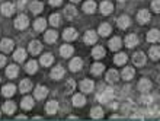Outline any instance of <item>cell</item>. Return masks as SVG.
<instances>
[{
	"label": "cell",
	"instance_id": "cell-1",
	"mask_svg": "<svg viewBox=\"0 0 160 121\" xmlns=\"http://www.w3.org/2000/svg\"><path fill=\"white\" fill-rule=\"evenodd\" d=\"M115 98V91L112 88H106L105 91L98 95V99L101 101L102 104H109L111 101H114Z\"/></svg>",
	"mask_w": 160,
	"mask_h": 121
},
{
	"label": "cell",
	"instance_id": "cell-2",
	"mask_svg": "<svg viewBox=\"0 0 160 121\" xmlns=\"http://www.w3.org/2000/svg\"><path fill=\"white\" fill-rule=\"evenodd\" d=\"M28 25H29V19H28V16H25V15H19V16L15 19V26H16L18 29H26Z\"/></svg>",
	"mask_w": 160,
	"mask_h": 121
},
{
	"label": "cell",
	"instance_id": "cell-3",
	"mask_svg": "<svg viewBox=\"0 0 160 121\" xmlns=\"http://www.w3.org/2000/svg\"><path fill=\"white\" fill-rule=\"evenodd\" d=\"M13 45H15V42H13L12 39H9V38L0 41V50L3 51V53H10V51H13Z\"/></svg>",
	"mask_w": 160,
	"mask_h": 121
},
{
	"label": "cell",
	"instance_id": "cell-4",
	"mask_svg": "<svg viewBox=\"0 0 160 121\" xmlns=\"http://www.w3.org/2000/svg\"><path fill=\"white\" fill-rule=\"evenodd\" d=\"M132 63H134L135 66H144V64H146V54H144V53H141V51H140V53H135L134 55H132Z\"/></svg>",
	"mask_w": 160,
	"mask_h": 121
},
{
	"label": "cell",
	"instance_id": "cell-5",
	"mask_svg": "<svg viewBox=\"0 0 160 121\" xmlns=\"http://www.w3.org/2000/svg\"><path fill=\"white\" fill-rule=\"evenodd\" d=\"M93 82L89 79H84L80 82V89H82V92H84V93H90V92L93 91Z\"/></svg>",
	"mask_w": 160,
	"mask_h": 121
},
{
	"label": "cell",
	"instance_id": "cell-6",
	"mask_svg": "<svg viewBox=\"0 0 160 121\" xmlns=\"http://www.w3.org/2000/svg\"><path fill=\"white\" fill-rule=\"evenodd\" d=\"M98 39V35L95 31H88V32L84 34V42L88 44V45H92V44H95Z\"/></svg>",
	"mask_w": 160,
	"mask_h": 121
},
{
	"label": "cell",
	"instance_id": "cell-7",
	"mask_svg": "<svg viewBox=\"0 0 160 121\" xmlns=\"http://www.w3.org/2000/svg\"><path fill=\"white\" fill-rule=\"evenodd\" d=\"M63 37L66 41H73L77 38V31L74 28H67V29L63 32Z\"/></svg>",
	"mask_w": 160,
	"mask_h": 121
},
{
	"label": "cell",
	"instance_id": "cell-8",
	"mask_svg": "<svg viewBox=\"0 0 160 121\" xmlns=\"http://www.w3.org/2000/svg\"><path fill=\"white\" fill-rule=\"evenodd\" d=\"M82 66H83V61H82V59L76 57V59H73L72 61H70V64H68V69H70L72 71H79L80 69H82Z\"/></svg>",
	"mask_w": 160,
	"mask_h": 121
},
{
	"label": "cell",
	"instance_id": "cell-9",
	"mask_svg": "<svg viewBox=\"0 0 160 121\" xmlns=\"http://www.w3.org/2000/svg\"><path fill=\"white\" fill-rule=\"evenodd\" d=\"M137 44H138V38H137V35H134V34L127 35V38H125V45L128 47V48H134Z\"/></svg>",
	"mask_w": 160,
	"mask_h": 121
},
{
	"label": "cell",
	"instance_id": "cell-10",
	"mask_svg": "<svg viewBox=\"0 0 160 121\" xmlns=\"http://www.w3.org/2000/svg\"><path fill=\"white\" fill-rule=\"evenodd\" d=\"M117 24H118V26L121 28V29H127V28L130 26L131 21H130V18L127 16V15H122V16H119L118 19H117Z\"/></svg>",
	"mask_w": 160,
	"mask_h": 121
},
{
	"label": "cell",
	"instance_id": "cell-11",
	"mask_svg": "<svg viewBox=\"0 0 160 121\" xmlns=\"http://www.w3.org/2000/svg\"><path fill=\"white\" fill-rule=\"evenodd\" d=\"M64 16L67 18V19H73V18L77 16V10L74 6H72V4H68V6H66L64 8Z\"/></svg>",
	"mask_w": 160,
	"mask_h": 121
},
{
	"label": "cell",
	"instance_id": "cell-12",
	"mask_svg": "<svg viewBox=\"0 0 160 121\" xmlns=\"http://www.w3.org/2000/svg\"><path fill=\"white\" fill-rule=\"evenodd\" d=\"M34 95L37 99H44L47 95H48V89L45 88V86H37V89H35Z\"/></svg>",
	"mask_w": 160,
	"mask_h": 121
},
{
	"label": "cell",
	"instance_id": "cell-13",
	"mask_svg": "<svg viewBox=\"0 0 160 121\" xmlns=\"http://www.w3.org/2000/svg\"><path fill=\"white\" fill-rule=\"evenodd\" d=\"M112 10H114V4L111 3V2H102L101 3V12L103 13V15H109V13H112Z\"/></svg>",
	"mask_w": 160,
	"mask_h": 121
},
{
	"label": "cell",
	"instance_id": "cell-14",
	"mask_svg": "<svg viewBox=\"0 0 160 121\" xmlns=\"http://www.w3.org/2000/svg\"><path fill=\"white\" fill-rule=\"evenodd\" d=\"M137 19H138L140 24H147L150 21V12L148 10H140L137 13Z\"/></svg>",
	"mask_w": 160,
	"mask_h": 121
},
{
	"label": "cell",
	"instance_id": "cell-15",
	"mask_svg": "<svg viewBox=\"0 0 160 121\" xmlns=\"http://www.w3.org/2000/svg\"><path fill=\"white\" fill-rule=\"evenodd\" d=\"M64 73H66V71H64L63 67L57 66V67H54V69H52V71H51V77H52V79H55V80H58V79H61V77L64 76Z\"/></svg>",
	"mask_w": 160,
	"mask_h": 121
},
{
	"label": "cell",
	"instance_id": "cell-16",
	"mask_svg": "<svg viewBox=\"0 0 160 121\" xmlns=\"http://www.w3.org/2000/svg\"><path fill=\"white\" fill-rule=\"evenodd\" d=\"M58 109V102L57 101H48L45 105V111L48 114H55Z\"/></svg>",
	"mask_w": 160,
	"mask_h": 121
},
{
	"label": "cell",
	"instance_id": "cell-17",
	"mask_svg": "<svg viewBox=\"0 0 160 121\" xmlns=\"http://www.w3.org/2000/svg\"><path fill=\"white\" fill-rule=\"evenodd\" d=\"M15 92H16L15 85H4L3 89H2V93H3V96H6V98L13 96V95H15Z\"/></svg>",
	"mask_w": 160,
	"mask_h": 121
},
{
	"label": "cell",
	"instance_id": "cell-18",
	"mask_svg": "<svg viewBox=\"0 0 160 121\" xmlns=\"http://www.w3.org/2000/svg\"><path fill=\"white\" fill-rule=\"evenodd\" d=\"M29 51L31 54H39L42 51V45L39 41H32L29 42Z\"/></svg>",
	"mask_w": 160,
	"mask_h": 121
},
{
	"label": "cell",
	"instance_id": "cell-19",
	"mask_svg": "<svg viewBox=\"0 0 160 121\" xmlns=\"http://www.w3.org/2000/svg\"><path fill=\"white\" fill-rule=\"evenodd\" d=\"M47 26V21L45 19H42V18H39V19H35L34 22V29L37 31V32H42V31L45 29Z\"/></svg>",
	"mask_w": 160,
	"mask_h": 121
},
{
	"label": "cell",
	"instance_id": "cell-20",
	"mask_svg": "<svg viewBox=\"0 0 160 121\" xmlns=\"http://www.w3.org/2000/svg\"><path fill=\"white\" fill-rule=\"evenodd\" d=\"M18 73H19V67L15 66V64H12V66H9L6 69V76H8L9 79H15L18 76Z\"/></svg>",
	"mask_w": 160,
	"mask_h": 121
},
{
	"label": "cell",
	"instance_id": "cell-21",
	"mask_svg": "<svg viewBox=\"0 0 160 121\" xmlns=\"http://www.w3.org/2000/svg\"><path fill=\"white\" fill-rule=\"evenodd\" d=\"M21 107L23 109H32V107H34V98H31V96H25L23 99H22L21 102Z\"/></svg>",
	"mask_w": 160,
	"mask_h": 121
},
{
	"label": "cell",
	"instance_id": "cell-22",
	"mask_svg": "<svg viewBox=\"0 0 160 121\" xmlns=\"http://www.w3.org/2000/svg\"><path fill=\"white\" fill-rule=\"evenodd\" d=\"M29 9H31V12L34 13V15H37V13H41L42 12V9H44V4L41 3V2H32V3L29 4Z\"/></svg>",
	"mask_w": 160,
	"mask_h": 121
},
{
	"label": "cell",
	"instance_id": "cell-23",
	"mask_svg": "<svg viewBox=\"0 0 160 121\" xmlns=\"http://www.w3.org/2000/svg\"><path fill=\"white\" fill-rule=\"evenodd\" d=\"M0 10H2V13H3L4 16H10L13 13V10H15V6L12 3H4V4H2Z\"/></svg>",
	"mask_w": 160,
	"mask_h": 121
},
{
	"label": "cell",
	"instance_id": "cell-24",
	"mask_svg": "<svg viewBox=\"0 0 160 121\" xmlns=\"http://www.w3.org/2000/svg\"><path fill=\"white\" fill-rule=\"evenodd\" d=\"M121 45H122V41H121V38L119 37H114L109 41V48L111 50H114V51H118L119 48H121Z\"/></svg>",
	"mask_w": 160,
	"mask_h": 121
},
{
	"label": "cell",
	"instance_id": "cell-25",
	"mask_svg": "<svg viewBox=\"0 0 160 121\" xmlns=\"http://www.w3.org/2000/svg\"><path fill=\"white\" fill-rule=\"evenodd\" d=\"M138 89L141 92H148L150 89H152V82L148 79H141L138 82Z\"/></svg>",
	"mask_w": 160,
	"mask_h": 121
},
{
	"label": "cell",
	"instance_id": "cell-26",
	"mask_svg": "<svg viewBox=\"0 0 160 121\" xmlns=\"http://www.w3.org/2000/svg\"><path fill=\"white\" fill-rule=\"evenodd\" d=\"M57 32L55 31H47L45 32V35H44V39H45L48 44H54L55 41H57Z\"/></svg>",
	"mask_w": 160,
	"mask_h": 121
},
{
	"label": "cell",
	"instance_id": "cell-27",
	"mask_svg": "<svg viewBox=\"0 0 160 121\" xmlns=\"http://www.w3.org/2000/svg\"><path fill=\"white\" fill-rule=\"evenodd\" d=\"M73 47L72 45H68V44H64V45H61V48H60V54L63 55V57H70V55L73 54Z\"/></svg>",
	"mask_w": 160,
	"mask_h": 121
},
{
	"label": "cell",
	"instance_id": "cell-28",
	"mask_svg": "<svg viewBox=\"0 0 160 121\" xmlns=\"http://www.w3.org/2000/svg\"><path fill=\"white\" fill-rule=\"evenodd\" d=\"M106 82H109V83H117L118 82V71L117 70H109L106 73Z\"/></svg>",
	"mask_w": 160,
	"mask_h": 121
},
{
	"label": "cell",
	"instance_id": "cell-29",
	"mask_svg": "<svg viewBox=\"0 0 160 121\" xmlns=\"http://www.w3.org/2000/svg\"><path fill=\"white\" fill-rule=\"evenodd\" d=\"M160 39V32L157 29H152L148 31L147 34V41L148 42H157Z\"/></svg>",
	"mask_w": 160,
	"mask_h": 121
},
{
	"label": "cell",
	"instance_id": "cell-30",
	"mask_svg": "<svg viewBox=\"0 0 160 121\" xmlns=\"http://www.w3.org/2000/svg\"><path fill=\"white\" fill-rule=\"evenodd\" d=\"M84 104H86V98L82 93H77V95L73 96V105L74 107H83Z\"/></svg>",
	"mask_w": 160,
	"mask_h": 121
},
{
	"label": "cell",
	"instance_id": "cell-31",
	"mask_svg": "<svg viewBox=\"0 0 160 121\" xmlns=\"http://www.w3.org/2000/svg\"><path fill=\"white\" fill-rule=\"evenodd\" d=\"M31 89H32V83H31V80H28V79L22 80L21 85H19V91H21L22 93H26V92H29Z\"/></svg>",
	"mask_w": 160,
	"mask_h": 121
},
{
	"label": "cell",
	"instance_id": "cell-32",
	"mask_svg": "<svg viewBox=\"0 0 160 121\" xmlns=\"http://www.w3.org/2000/svg\"><path fill=\"white\" fill-rule=\"evenodd\" d=\"M3 111L6 114H13L15 111H16V105H15V102H12V101L4 102L3 104Z\"/></svg>",
	"mask_w": 160,
	"mask_h": 121
},
{
	"label": "cell",
	"instance_id": "cell-33",
	"mask_svg": "<svg viewBox=\"0 0 160 121\" xmlns=\"http://www.w3.org/2000/svg\"><path fill=\"white\" fill-rule=\"evenodd\" d=\"M83 10L86 13H95V10H96V3H95L93 0H89V2H86V3L83 4Z\"/></svg>",
	"mask_w": 160,
	"mask_h": 121
},
{
	"label": "cell",
	"instance_id": "cell-34",
	"mask_svg": "<svg viewBox=\"0 0 160 121\" xmlns=\"http://www.w3.org/2000/svg\"><path fill=\"white\" fill-rule=\"evenodd\" d=\"M13 59H15V61H23L26 59V51L23 48H18L13 54Z\"/></svg>",
	"mask_w": 160,
	"mask_h": 121
},
{
	"label": "cell",
	"instance_id": "cell-35",
	"mask_svg": "<svg viewBox=\"0 0 160 121\" xmlns=\"http://www.w3.org/2000/svg\"><path fill=\"white\" fill-rule=\"evenodd\" d=\"M134 75H135V71L132 67H125L122 70V79H125V80H131L134 77Z\"/></svg>",
	"mask_w": 160,
	"mask_h": 121
},
{
	"label": "cell",
	"instance_id": "cell-36",
	"mask_svg": "<svg viewBox=\"0 0 160 121\" xmlns=\"http://www.w3.org/2000/svg\"><path fill=\"white\" fill-rule=\"evenodd\" d=\"M111 32H112V28H111L109 24H102V25L99 26V35H101V37H106V35H109Z\"/></svg>",
	"mask_w": 160,
	"mask_h": 121
},
{
	"label": "cell",
	"instance_id": "cell-37",
	"mask_svg": "<svg viewBox=\"0 0 160 121\" xmlns=\"http://www.w3.org/2000/svg\"><path fill=\"white\" fill-rule=\"evenodd\" d=\"M114 63H115V64H118V66L125 64V63H127V54H125V53H118V54L114 57Z\"/></svg>",
	"mask_w": 160,
	"mask_h": 121
},
{
	"label": "cell",
	"instance_id": "cell-38",
	"mask_svg": "<svg viewBox=\"0 0 160 121\" xmlns=\"http://www.w3.org/2000/svg\"><path fill=\"white\" fill-rule=\"evenodd\" d=\"M103 64H101V63H95V64H92V69H90V71H92V75L95 76H99L102 75V71H103Z\"/></svg>",
	"mask_w": 160,
	"mask_h": 121
},
{
	"label": "cell",
	"instance_id": "cell-39",
	"mask_svg": "<svg viewBox=\"0 0 160 121\" xmlns=\"http://www.w3.org/2000/svg\"><path fill=\"white\" fill-rule=\"evenodd\" d=\"M90 117L92 118H102L103 117V109L101 107H93L90 109Z\"/></svg>",
	"mask_w": 160,
	"mask_h": 121
},
{
	"label": "cell",
	"instance_id": "cell-40",
	"mask_svg": "<svg viewBox=\"0 0 160 121\" xmlns=\"http://www.w3.org/2000/svg\"><path fill=\"white\" fill-rule=\"evenodd\" d=\"M92 55L95 57V59H102V57L105 55V50H103V47H101V45L95 47V48L92 50Z\"/></svg>",
	"mask_w": 160,
	"mask_h": 121
},
{
	"label": "cell",
	"instance_id": "cell-41",
	"mask_svg": "<svg viewBox=\"0 0 160 121\" xmlns=\"http://www.w3.org/2000/svg\"><path fill=\"white\" fill-rule=\"evenodd\" d=\"M54 63V57H52V54H44L41 57V64L42 66H51Z\"/></svg>",
	"mask_w": 160,
	"mask_h": 121
},
{
	"label": "cell",
	"instance_id": "cell-42",
	"mask_svg": "<svg viewBox=\"0 0 160 121\" xmlns=\"http://www.w3.org/2000/svg\"><path fill=\"white\" fill-rule=\"evenodd\" d=\"M148 54H150V59L152 60H159L160 59V47H156L153 45L148 51Z\"/></svg>",
	"mask_w": 160,
	"mask_h": 121
},
{
	"label": "cell",
	"instance_id": "cell-43",
	"mask_svg": "<svg viewBox=\"0 0 160 121\" xmlns=\"http://www.w3.org/2000/svg\"><path fill=\"white\" fill-rule=\"evenodd\" d=\"M26 71L29 73V75H32V73H35V71L38 70V64H37V61H34V60H31V61H28V64H26Z\"/></svg>",
	"mask_w": 160,
	"mask_h": 121
},
{
	"label": "cell",
	"instance_id": "cell-44",
	"mask_svg": "<svg viewBox=\"0 0 160 121\" xmlns=\"http://www.w3.org/2000/svg\"><path fill=\"white\" fill-rule=\"evenodd\" d=\"M74 88H76V82L73 79L67 80V83L64 86V93H66V95H67V93H72V92L74 91Z\"/></svg>",
	"mask_w": 160,
	"mask_h": 121
},
{
	"label": "cell",
	"instance_id": "cell-45",
	"mask_svg": "<svg viewBox=\"0 0 160 121\" xmlns=\"http://www.w3.org/2000/svg\"><path fill=\"white\" fill-rule=\"evenodd\" d=\"M50 24L52 26H58L60 25V15H57V13L51 15L50 16Z\"/></svg>",
	"mask_w": 160,
	"mask_h": 121
},
{
	"label": "cell",
	"instance_id": "cell-46",
	"mask_svg": "<svg viewBox=\"0 0 160 121\" xmlns=\"http://www.w3.org/2000/svg\"><path fill=\"white\" fill-rule=\"evenodd\" d=\"M152 9L157 13L160 12V0H153L152 2Z\"/></svg>",
	"mask_w": 160,
	"mask_h": 121
},
{
	"label": "cell",
	"instance_id": "cell-47",
	"mask_svg": "<svg viewBox=\"0 0 160 121\" xmlns=\"http://www.w3.org/2000/svg\"><path fill=\"white\" fill-rule=\"evenodd\" d=\"M141 102H143V104H152L153 102V96H150V95H143L141 96Z\"/></svg>",
	"mask_w": 160,
	"mask_h": 121
},
{
	"label": "cell",
	"instance_id": "cell-48",
	"mask_svg": "<svg viewBox=\"0 0 160 121\" xmlns=\"http://www.w3.org/2000/svg\"><path fill=\"white\" fill-rule=\"evenodd\" d=\"M61 3H63V0H50V4L52 6H60Z\"/></svg>",
	"mask_w": 160,
	"mask_h": 121
},
{
	"label": "cell",
	"instance_id": "cell-49",
	"mask_svg": "<svg viewBox=\"0 0 160 121\" xmlns=\"http://www.w3.org/2000/svg\"><path fill=\"white\" fill-rule=\"evenodd\" d=\"M4 64H6V57H4V55H2V54H0V67H2V66H4Z\"/></svg>",
	"mask_w": 160,
	"mask_h": 121
},
{
	"label": "cell",
	"instance_id": "cell-50",
	"mask_svg": "<svg viewBox=\"0 0 160 121\" xmlns=\"http://www.w3.org/2000/svg\"><path fill=\"white\" fill-rule=\"evenodd\" d=\"M18 120H26V117H25V115H19V117H18Z\"/></svg>",
	"mask_w": 160,
	"mask_h": 121
},
{
	"label": "cell",
	"instance_id": "cell-51",
	"mask_svg": "<svg viewBox=\"0 0 160 121\" xmlns=\"http://www.w3.org/2000/svg\"><path fill=\"white\" fill-rule=\"evenodd\" d=\"M72 2H74V3H77V2H80V0H72Z\"/></svg>",
	"mask_w": 160,
	"mask_h": 121
},
{
	"label": "cell",
	"instance_id": "cell-52",
	"mask_svg": "<svg viewBox=\"0 0 160 121\" xmlns=\"http://www.w3.org/2000/svg\"><path fill=\"white\" fill-rule=\"evenodd\" d=\"M118 2H125V0H118Z\"/></svg>",
	"mask_w": 160,
	"mask_h": 121
},
{
	"label": "cell",
	"instance_id": "cell-53",
	"mask_svg": "<svg viewBox=\"0 0 160 121\" xmlns=\"http://www.w3.org/2000/svg\"><path fill=\"white\" fill-rule=\"evenodd\" d=\"M0 2H2V0H0Z\"/></svg>",
	"mask_w": 160,
	"mask_h": 121
}]
</instances>
